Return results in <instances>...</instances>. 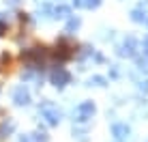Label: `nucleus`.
Here are the masks:
<instances>
[{
  "instance_id": "20e7f679",
  "label": "nucleus",
  "mask_w": 148,
  "mask_h": 142,
  "mask_svg": "<svg viewBox=\"0 0 148 142\" xmlns=\"http://www.w3.org/2000/svg\"><path fill=\"white\" fill-rule=\"evenodd\" d=\"M92 114H95V103L92 101H84V103H79L77 108H75V116H77L75 121H79V123L92 119Z\"/></svg>"
},
{
  "instance_id": "6e6552de",
  "label": "nucleus",
  "mask_w": 148,
  "mask_h": 142,
  "mask_svg": "<svg viewBox=\"0 0 148 142\" xmlns=\"http://www.w3.org/2000/svg\"><path fill=\"white\" fill-rule=\"evenodd\" d=\"M112 134H114L118 140H122V138H127V136H129V127H127V125H122V123H116L114 127H112Z\"/></svg>"
},
{
  "instance_id": "2eb2a0df",
  "label": "nucleus",
  "mask_w": 148,
  "mask_h": 142,
  "mask_svg": "<svg viewBox=\"0 0 148 142\" xmlns=\"http://www.w3.org/2000/svg\"><path fill=\"white\" fill-rule=\"evenodd\" d=\"M19 142H32V138H30V136H22V138H19Z\"/></svg>"
},
{
  "instance_id": "7ed1b4c3",
  "label": "nucleus",
  "mask_w": 148,
  "mask_h": 142,
  "mask_svg": "<svg viewBox=\"0 0 148 142\" xmlns=\"http://www.w3.org/2000/svg\"><path fill=\"white\" fill-rule=\"evenodd\" d=\"M49 82H52L56 88H64V86L71 82V73L62 67H56L52 73H49Z\"/></svg>"
},
{
  "instance_id": "9b49d317",
  "label": "nucleus",
  "mask_w": 148,
  "mask_h": 142,
  "mask_svg": "<svg viewBox=\"0 0 148 142\" xmlns=\"http://www.w3.org/2000/svg\"><path fill=\"white\" fill-rule=\"evenodd\" d=\"M37 17L39 19H52V7H41L37 11Z\"/></svg>"
},
{
  "instance_id": "9d476101",
  "label": "nucleus",
  "mask_w": 148,
  "mask_h": 142,
  "mask_svg": "<svg viewBox=\"0 0 148 142\" xmlns=\"http://www.w3.org/2000/svg\"><path fill=\"white\" fill-rule=\"evenodd\" d=\"M82 26V19L79 17H75V15H71V17L67 19V32L71 34V32H75V30H77Z\"/></svg>"
},
{
  "instance_id": "f03ea898",
  "label": "nucleus",
  "mask_w": 148,
  "mask_h": 142,
  "mask_svg": "<svg viewBox=\"0 0 148 142\" xmlns=\"http://www.w3.org/2000/svg\"><path fill=\"white\" fill-rule=\"evenodd\" d=\"M137 48H140V43H137V39L133 37V34H129V37H125L122 39V43L118 45V56H127V58H131V56H135L137 54Z\"/></svg>"
},
{
  "instance_id": "39448f33",
  "label": "nucleus",
  "mask_w": 148,
  "mask_h": 142,
  "mask_svg": "<svg viewBox=\"0 0 148 142\" xmlns=\"http://www.w3.org/2000/svg\"><path fill=\"white\" fill-rule=\"evenodd\" d=\"M13 101H15V105H28L30 103V90L26 86H15L13 88Z\"/></svg>"
},
{
  "instance_id": "423d86ee",
  "label": "nucleus",
  "mask_w": 148,
  "mask_h": 142,
  "mask_svg": "<svg viewBox=\"0 0 148 142\" xmlns=\"http://www.w3.org/2000/svg\"><path fill=\"white\" fill-rule=\"evenodd\" d=\"M71 17V9L64 7V4H58V7H52V19H69Z\"/></svg>"
},
{
  "instance_id": "f8f14e48",
  "label": "nucleus",
  "mask_w": 148,
  "mask_h": 142,
  "mask_svg": "<svg viewBox=\"0 0 148 142\" xmlns=\"http://www.w3.org/2000/svg\"><path fill=\"white\" fill-rule=\"evenodd\" d=\"M108 80L103 78V75H92V78L88 80V86H105Z\"/></svg>"
},
{
  "instance_id": "dca6fc26",
  "label": "nucleus",
  "mask_w": 148,
  "mask_h": 142,
  "mask_svg": "<svg viewBox=\"0 0 148 142\" xmlns=\"http://www.w3.org/2000/svg\"><path fill=\"white\" fill-rule=\"evenodd\" d=\"M19 2V0H9V4H17Z\"/></svg>"
},
{
  "instance_id": "0eeeda50",
  "label": "nucleus",
  "mask_w": 148,
  "mask_h": 142,
  "mask_svg": "<svg viewBox=\"0 0 148 142\" xmlns=\"http://www.w3.org/2000/svg\"><path fill=\"white\" fill-rule=\"evenodd\" d=\"M131 19H133L135 24H148V11L142 9V7H137V9L131 11Z\"/></svg>"
},
{
  "instance_id": "f257e3e1",
  "label": "nucleus",
  "mask_w": 148,
  "mask_h": 142,
  "mask_svg": "<svg viewBox=\"0 0 148 142\" xmlns=\"http://www.w3.org/2000/svg\"><path fill=\"white\" fill-rule=\"evenodd\" d=\"M39 112H41V116H43L45 121H47V125H58L60 119H62L60 110L56 108L52 101H43V103L39 105Z\"/></svg>"
},
{
  "instance_id": "ddd939ff",
  "label": "nucleus",
  "mask_w": 148,
  "mask_h": 142,
  "mask_svg": "<svg viewBox=\"0 0 148 142\" xmlns=\"http://www.w3.org/2000/svg\"><path fill=\"white\" fill-rule=\"evenodd\" d=\"M13 129H15V123H11V121H9V123H2V127H0V134H11Z\"/></svg>"
},
{
  "instance_id": "f3484780",
  "label": "nucleus",
  "mask_w": 148,
  "mask_h": 142,
  "mask_svg": "<svg viewBox=\"0 0 148 142\" xmlns=\"http://www.w3.org/2000/svg\"><path fill=\"white\" fill-rule=\"evenodd\" d=\"M58 2H60V0H58Z\"/></svg>"
},
{
  "instance_id": "1a4fd4ad",
  "label": "nucleus",
  "mask_w": 148,
  "mask_h": 142,
  "mask_svg": "<svg viewBox=\"0 0 148 142\" xmlns=\"http://www.w3.org/2000/svg\"><path fill=\"white\" fill-rule=\"evenodd\" d=\"M73 4L77 9H97L101 4V0H73Z\"/></svg>"
},
{
  "instance_id": "4468645a",
  "label": "nucleus",
  "mask_w": 148,
  "mask_h": 142,
  "mask_svg": "<svg viewBox=\"0 0 148 142\" xmlns=\"http://www.w3.org/2000/svg\"><path fill=\"white\" fill-rule=\"evenodd\" d=\"M7 26H9V19H7V15L4 13H0V34L7 30Z\"/></svg>"
}]
</instances>
